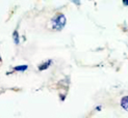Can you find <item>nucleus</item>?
<instances>
[{
  "instance_id": "nucleus-1",
  "label": "nucleus",
  "mask_w": 128,
  "mask_h": 118,
  "mask_svg": "<svg viewBox=\"0 0 128 118\" xmlns=\"http://www.w3.org/2000/svg\"><path fill=\"white\" fill-rule=\"evenodd\" d=\"M51 23H52V28L54 30L60 31L64 27L66 26V23H67L66 16L64 15V14H57L55 17L52 18Z\"/></svg>"
},
{
  "instance_id": "nucleus-6",
  "label": "nucleus",
  "mask_w": 128,
  "mask_h": 118,
  "mask_svg": "<svg viewBox=\"0 0 128 118\" xmlns=\"http://www.w3.org/2000/svg\"><path fill=\"white\" fill-rule=\"evenodd\" d=\"M71 1L73 2V3H75L76 5H77V6H79L80 4H81V2H80V0H71Z\"/></svg>"
},
{
  "instance_id": "nucleus-5",
  "label": "nucleus",
  "mask_w": 128,
  "mask_h": 118,
  "mask_svg": "<svg viewBox=\"0 0 128 118\" xmlns=\"http://www.w3.org/2000/svg\"><path fill=\"white\" fill-rule=\"evenodd\" d=\"M121 106H122L125 110H127V106H128V97L127 96H124L122 98V101H121Z\"/></svg>"
},
{
  "instance_id": "nucleus-8",
  "label": "nucleus",
  "mask_w": 128,
  "mask_h": 118,
  "mask_svg": "<svg viewBox=\"0 0 128 118\" xmlns=\"http://www.w3.org/2000/svg\"><path fill=\"white\" fill-rule=\"evenodd\" d=\"M0 64H1V58H0Z\"/></svg>"
},
{
  "instance_id": "nucleus-7",
  "label": "nucleus",
  "mask_w": 128,
  "mask_h": 118,
  "mask_svg": "<svg viewBox=\"0 0 128 118\" xmlns=\"http://www.w3.org/2000/svg\"><path fill=\"white\" fill-rule=\"evenodd\" d=\"M123 3H124L125 6H127L128 5V0H123Z\"/></svg>"
},
{
  "instance_id": "nucleus-4",
  "label": "nucleus",
  "mask_w": 128,
  "mask_h": 118,
  "mask_svg": "<svg viewBox=\"0 0 128 118\" xmlns=\"http://www.w3.org/2000/svg\"><path fill=\"white\" fill-rule=\"evenodd\" d=\"M27 68H28L27 65H18V66L14 67V71H16V72H25Z\"/></svg>"
},
{
  "instance_id": "nucleus-2",
  "label": "nucleus",
  "mask_w": 128,
  "mask_h": 118,
  "mask_svg": "<svg viewBox=\"0 0 128 118\" xmlns=\"http://www.w3.org/2000/svg\"><path fill=\"white\" fill-rule=\"evenodd\" d=\"M51 64H52V60L49 59V60L43 62L42 64L39 65V70H40V71H45V70H47V68H49V66H50Z\"/></svg>"
},
{
  "instance_id": "nucleus-3",
  "label": "nucleus",
  "mask_w": 128,
  "mask_h": 118,
  "mask_svg": "<svg viewBox=\"0 0 128 118\" xmlns=\"http://www.w3.org/2000/svg\"><path fill=\"white\" fill-rule=\"evenodd\" d=\"M12 39H14V42L16 45H19V43H20V35H19L18 30H15L14 32H12Z\"/></svg>"
}]
</instances>
